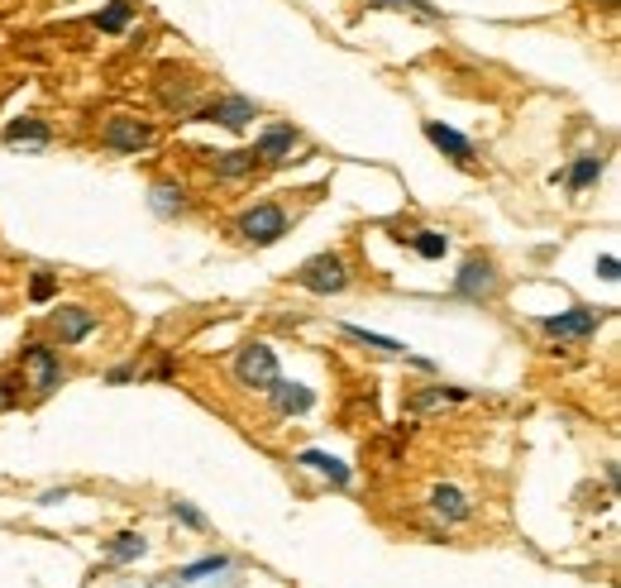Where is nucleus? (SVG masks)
Returning <instances> with one entry per match:
<instances>
[{
	"label": "nucleus",
	"instance_id": "obj_1",
	"mask_svg": "<svg viewBox=\"0 0 621 588\" xmlns=\"http://www.w3.org/2000/svg\"><path fill=\"white\" fill-rule=\"evenodd\" d=\"M239 240L254 244V249H268V244H278L287 230H292V220H287V211L282 206H273V201H258V206H249L244 216L235 220Z\"/></svg>",
	"mask_w": 621,
	"mask_h": 588
},
{
	"label": "nucleus",
	"instance_id": "obj_2",
	"mask_svg": "<svg viewBox=\"0 0 621 588\" xmlns=\"http://www.w3.org/2000/svg\"><path fill=\"white\" fill-rule=\"evenodd\" d=\"M497 292H502V273H497V263L483 259V254H473V259L454 273V297H459V302L488 306V302H497Z\"/></svg>",
	"mask_w": 621,
	"mask_h": 588
},
{
	"label": "nucleus",
	"instance_id": "obj_3",
	"mask_svg": "<svg viewBox=\"0 0 621 588\" xmlns=\"http://www.w3.org/2000/svg\"><path fill=\"white\" fill-rule=\"evenodd\" d=\"M292 283L306 287V292H316V297H335L349 287V268H344L340 254H316V259H306L292 273Z\"/></svg>",
	"mask_w": 621,
	"mask_h": 588
},
{
	"label": "nucleus",
	"instance_id": "obj_4",
	"mask_svg": "<svg viewBox=\"0 0 621 588\" xmlns=\"http://www.w3.org/2000/svg\"><path fill=\"white\" fill-rule=\"evenodd\" d=\"M235 378L244 383V388H258L268 392L273 383L282 378L278 369V354H273V345H263V340H254V345H244L235 354Z\"/></svg>",
	"mask_w": 621,
	"mask_h": 588
},
{
	"label": "nucleus",
	"instance_id": "obj_5",
	"mask_svg": "<svg viewBox=\"0 0 621 588\" xmlns=\"http://www.w3.org/2000/svg\"><path fill=\"white\" fill-rule=\"evenodd\" d=\"M20 373H24V383H34V392L39 397H48V392L63 383L67 373H63V359L53 354L48 345H24L20 349Z\"/></svg>",
	"mask_w": 621,
	"mask_h": 588
},
{
	"label": "nucleus",
	"instance_id": "obj_6",
	"mask_svg": "<svg viewBox=\"0 0 621 588\" xmlns=\"http://www.w3.org/2000/svg\"><path fill=\"white\" fill-rule=\"evenodd\" d=\"M602 326V316L593 306H569V311H559V316H545L540 330L550 335V340H569V345H583V340H593Z\"/></svg>",
	"mask_w": 621,
	"mask_h": 588
},
{
	"label": "nucleus",
	"instance_id": "obj_7",
	"mask_svg": "<svg viewBox=\"0 0 621 588\" xmlns=\"http://www.w3.org/2000/svg\"><path fill=\"white\" fill-rule=\"evenodd\" d=\"M258 115V106L249 96H215V101H201V106L187 115V120H206V125H225V130H244Z\"/></svg>",
	"mask_w": 621,
	"mask_h": 588
},
{
	"label": "nucleus",
	"instance_id": "obj_8",
	"mask_svg": "<svg viewBox=\"0 0 621 588\" xmlns=\"http://www.w3.org/2000/svg\"><path fill=\"white\" fill-rule=\"evenodd\" d=\"M101 144L110 153H144L153 144V130L139 115H110L106 130H101Z\"/></svg>",
	"mask_w": 621,
	"mask_h": 588
},
{
	"label": "nucleus",
	"instance_id": "obj_9",
	"mask_svg": "<svg viewBox=\"0 0 621 588\" xmlns=\"http://www.w3.org/2000/svg\"><path fill=\"white\" fill-rule=\"evenodd\" d=\"M158 101L168 110H177V115H192L201 101H196V77H187V72H177V67H163L158 72Z\"/></svg>",
	"mask_w": 621,
	"mask_h": 588
},
{
	"label": "nucleus",
	"instance_id": "obj_10",
	"mask_svg": "<svg viewBox=\"0 0 621 588\" xmlns=\"http://www.w3.org/2000/svg\"><path fill=\"white\" fill-rule=\"evenodd\" d=\"M96 326H101V321H96V316H91L86 306H58V311L48 316V330H53V335H58L63 345H82V340H86V335H91Z\"/></svg>",
	"mask_w": 621,
	"mask_h": 588
},
{
	"label": "nucleus",
	"instance_id": "obj_11",
	"mask_svg": "<svg viewBox=\"0 0 621 588\" xmlns=\"http://www.w3.org/2000/svg\"><path fill=\"white\" fill-rule=\"evenodd\" d=\"M292 149H301V134L292 130V125H273V130L254 144V158H258V168H278V163L292 158Z\"/></svg>",
	"mask_w": 621,
	"mask_h": 588
},
{
	"label": "nucleus",
	"instance_id": "obj_12",
	"mask_svg": "<svg viewBox=\"0 0 621 588\" xmlns=\"http://www.w3.org/2000/svg\"><path fill=\"white\" fill-rule=\"evenodd\" d=\"M421 130H426V139H430V144H435L440 153H445L450 163H459V168H473V158H478V153H473V144H469V139H464L459 130L440 125V120H426Z\"/></svg>",
	"mask_w": 621,
	"mask_h": 588
},
{
	"label": "nucleus",
	"instance_id": "obj_13",
	"mask_svg": "<svg viewBox=\"0 0 621 588\" xmlns=\"http://www.w3.org/2000/svg\"><path fill=\"white\" fill-rule=\"evenodd\" d=\"M430 512L440 517L445 526H464L473 517V502L464 498V488H454V483H440L435 493H430Z\"/></svg>",
	"mask_w": 621,
	"mask_h": 588
},
{
	"label": "nucleus",
	"instance_id": "obj_14",
	"mask_svg": "<svg viewBox=\"0 0 621 588\" xmlns=\"http://www.w3.org/2000/svg\"><path fill=\"white\" fill-rule=\"evenodd\" d=\"M268 397H273V412L278 416H301L316 407V392L306 388V383H292V378H278V383L268 388Z\"/></svg>",
	"mask_w": 621,
	"mask_h": 588
},
{
	"label": "nucleus",
	"instance_id": "obj_15",
	"mask_svg": "<svg viewBox=\"0 0 621 588\" xmlns=\"http://www.w3.org/2000/svg\"><path fill=\"white\" fill-rule=\"evenodd\" d=\"M211 168L220 182H244V177H254L258 158H254V149H225V153H215Z\"/></svg>",
	"mask_w": 621,
	"mask_h": 588
},
{
	"label": "nucleus",
	"instance_id": "obj_16",
	"mask_svg": "<svg viewBox=\"0 0 621 588\" xmlns=\"http://www.w3.org/2000/svg\"><path fill=\"white\" fill-rule=\"evenodd\" d=\"M297 464H301V469H316V474H325V479L335 483V488H349V483H354L349 464H344V459H335V455H325V450H301Z\"/></svg>",
	"mask_w": 621,
	"mask_h": 588
},
{
	"label": "nucleus",
	"instance_id": "obj_17",
	"mask_svg": "<svg viewBox=\"0 0 621 588\" xmlns=\"http://www.w3.org/2000/svg\"><path fill=\"white\" fill-rule=\"evenodd\" d=\"M469 392L459 388H445V383H435V388H421L407 397V412L411 416H426V412H440V407H450V402H464Z\"/></svg>",
	"mask_w": 621,
	"mask_h": 588
},
{
	"label": "nucleus",
	"instance_id": "obj_18",
	"mask_svg": "<svg viewBox=\"0 0 621 588\" xmlns=\"http://www.w3.org/2000/svg\"><path fill=\"white\" fill-rule=\"evenodd\" d=\"M149 206H153V216L177 220L182 211H187V192H182V182H153V187H149Z\"/></svg>",
	"mask_w": 621,
	"mask_h": 588
},
{
	"label": "nucleus",
	"instance_id": "obj_19",
	"mask_svg": "<svg viewBox=\"0 0 621 588\" xmlns=\"http://www.w3.org/2000/svg\"><path fill=\"white\" fill-rule=\"evenodd\" d=\"M602 168H607V163H602V153H583V158H574V168L564 173V187H569L574 196L588 192V187L602 177Z\"/></svg>",
	"mask_w": 621,
	"mask_h": 588
},
{
	"label": "nucleus",
	"instance_id": "obj_20",
	"mask_svg": "<svg viewBox=\"0 0 621 588\" xmlns=\"http://www.w3.org/2000/svg\"><path fill=\"white\" fill-rule=\"evenodd\" d=\"M53 139V130L43 125V120H34V115H24V120H10L5 125V144H34V149H43Z\"/></svg>",
	"mask_w": 621,
	"mask_h": 588
},
{
	"label": "nucleus",
	"instance_id": "obj_21",
	"mask_svg": "<svg viewBox=\"0 0 621 588\" xmlns=\"http://www.w3.org/2000/svg\"><path fill=\"white\" fill-rule=\"evenodd\" d=\"M230 565H235L230 555H206V560H192V565L177 569V584H206V579H215V574H225Z\"/></svg>",
	"mask_w": 621,
	"mask_h": 588
},
{
	"label": "nucleus",
	"instance_id": "obj_22",
	"mask_svg": "<svg viewBox=\"0 0 621 588\" xmlns=\"http://www.w3.org/2000/svg\"><path fill=\"white\" fill-rule=\"evenodd\" d=\"M144 550H149V541H144L139 531H120V536L106 545V560H110V565H134Z\"/></svg>",
	"mask_w": 621,
	"mask_h": 588
},
{
	"label": "nucleus",
	"instance_id": "obj_23",
	"mask_svg": "<svg viewBox=\"0 0 621 588\" xmlns=\"http://www.w3.org/2000/svg\"><path fill=\"white\" fill-rule=\"evenodd\" d=\"M129 20H134V0H110V5L91 24H96L101 34H125Z\"/></svg>",
	"mask_w": 621,
	"mask_h": 588
},
{
	"label": "nucleus",
	"instance_id": "obj_24",
	"mask_svg": "<svg viewBox=\"0 0 621 588\" xmlns=\"http://www.w3.org/2000/svg\"><path fill=\"white\" fill-rule=\"evenodd\" d=\"M411 249H416L421 259H445V249H450V235H445V230H421V235L411 240Z\"/></svg>",
	"mask_w": 621,
	"mask_h": 588
},
{
	"label": "nucleus",
	"instance_id": "obj_25",
	"mask_svg": "<svg viewBox=\"0 0 621 588\" xmlns=\"http://www.w3.org/2000/svg\"><path fill=\"white\" fill-rule=\"evenodd\" d=\"M344 335L349 340H359V345H368V349H383V354H402V340H392V335H373V330H364V326H344Z\"/></svg>",
	"mask_w": 621,
	"mask_h": 588
},
{
	"label": "nucleus",
	"instance_id": "obj_26",
	"mask_svg": "<svg viewBox=\"0 0 621 588\" xmlns=\"http://www.w3.org/2000/svg\"><path fill=\"white\" fill-rule=\"evenodd\" d=\"M368 5H378V10H411V15H421V20H440V10H435L430 0H368Z\"/></svg>",
	"mask_w": 621,
	"mask_h": 588
},
{
	"label": "nucleus",
	"instance_id": "obj_27",
	"mask_svg": "<svg viewBox=\"0 0 621 588\" xmlns=\"http://www.w3.org/2000/svg\"><path fill=\"white\" fill-rule=\"evenodd\" d=\"M53 292H58V278L48 273V268H39L34 278H29V302H53Z\"/></svg>",
	"mask_w": 621,
	"mask_h": 588
},
{
	"label": "nucleus",
	"instance_id": "obj_28",
	"mask_svg": "<svg viewBox=\"0 0 621 588\" xmlns=\"http://www.w3.org/2000/svg\"><path fill=\"white\" fill-rule=\"evenodd\" d=\"M172 517H177V522H182V526H192V531H206V517H201V512H196L192 502L172 498Z\"/></svg>",
	"mask_w": 621,
	"mask_h": 588
},
{
	"label": "nucleus",
	"instance_id": "obj_29",
	"mask_svg": "<svg viewBox=\"0 0 621 588\" xmlns=\"http://www.w3.org/2000/svg\"><path fill=\"white\" fill-rule=\"evenodd\" d=\"M20 383H24V373H20V378L0 373V412H5V407H15V397H20Z\"/></svg>",
	"mask_w": 621,
	"mask_h": 588
},
{
	"label": "nucleus",
	"instance_id": "obj_30",
	"mask_svg": "<svg viewBox=\"0 0 621 588\" xmlns=\"http://www.w3.org/2000/svg\"><path fill=\"white\" fill-rule=\"evenodd\" d=\"M598 273L607 278V283H617V273H621V268H617V254H602V259H598Z\"/></svg>",
	"mask_w": 621,
	"mask_h": 588
},
{
	"label": "nucleus",
	"instance_id": "obj_31",
	"mask_svg": "<svg viewBox=\"0 0 621 588\" xmlns=\"http://www.w3.org/2000/svg\"><path fill=\"white\" fill-rule=\"evenodd\" d=\"M134 373H139L134 364H120V369H110V373H106V383H129Z\"/></svg>",
	"mask_w": 621,
	"mask_h": 588
},
{
	"label": "nucleus",
	"instance_id": "obj_32",
	"mask_svg": "<svg viewBox=\"0 0 621 588\" xmlns=\"http://www.w3.org/2000/svg\"><path fill=\"white\" fill-rule=\"evenodd\" d=\"M63 498H72V493H67V488H53V493H43V507H53V502H63Z\"/></svg>",
	"mask_w": 621,
	"mask_h": 588
},
{
	"label": "nucleus",
	"instance_id": "obj_33",
	"mask_svg": "<svg viewBox=\"0 0 621 588\" xmlns=\"http://www.w3.org/2000/svg\"><path fill=\"white\" fill-rule=\"evenodd\" d=\"M144 588H153V584H144Z\"/></svg>",
	"mask_w": 621,
	"mask_h": 588
}]
</instances>
